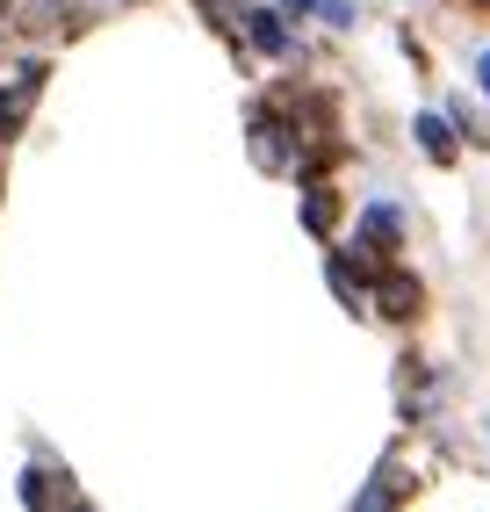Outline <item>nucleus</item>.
Returning <instances> with one entry per match:
<instances>
[{
    "label": "nucleus",
    "instance_id": "obj_1",
    "mask_svg": "<svg viewBox=\"0 0 490 512\" xmlns=\"http://www.w3.org/2000/svg\"><path fill=\"white\" fill-rule=\"evenodd\" d=\"M375 303H382V318H418V282L411 275H382Z\"/></svg>",
    "mask_w": 490,
    "mask_h": 512
},
{
    "label": "nucleus",
    "instance_id": "obj_2",
    "mask_svg": "<svg viewBox=\"0 0 490 512\" xmlns=\"http://www.w3.org/2000/svg\"><path fill=\"white\" fill-rule=\"evenodd\" d=\"M37 87H44V65H29L22 87L0 94V138H15V130H22V109H29V94H37Z\"/></svg>",
    "mask_w": 490,
    "mask_h": 512
},
{
    "label": "nucleus",
    "instance_id": "obj_3",
    "mask_svg": "<svg viewBox=\"0 0 490 512\" xmlns=\"http://www.w3.org/2000/svg\"><path fill=\"white\" fill-rule=\"evenodd\" d=\"M253 159H260V166H282V159H289L282 123H274V116H260V123H253Z\"/></svg>",
    "mask_w": 490,
    "mask_h": 512
},
{
    "label": "nucleus",
    "instance_id": "obj_4",
    "mask_svg": "<svg viewBox=\"0 0 490 512\" xmlns=\"http://www.w3.org/2000/svg\"><path fill=\"white\" fill-rule=\"evenodd\" d=\"M418 145H426V159L447 166V159H454V130H447L440 116H418Z\"/></svg>",
    "mask_w": 490,
    "mask_h": 512
},
{
    "label": "nucleus",
    "instance_id": "obj_5",
    "mask_svg": "<svg viewBox=\"0 0 490 512\" xmlns=\"http://www.w3.org/2000/svg\"><path fill=\"white\" fill-rule=\"evenodd\" d=\"M245 29H253V44H260V51H289V37H282V15L253 8V15H245Z\"/></svg>",
    "mask_w": 490,
    "mask_h": 512
},
{
    "label": "nucleus",
    "instance_id": "obj_6",
    "mask_svg": "<svg viewBox=\"0 0 490 512\" xmlns=\"http://www.w3.org/2000/svg\"><path fill=\"white\" fill-rule=\"evenodd\" d=\"M22 505H29V512H51V505H58V476L29 469V476H22Z\"/></svg>",
    "mask_w": 490,
    "mask_h": 512
},
{
    "label": "nucleus",
    "instance_id": "obj_7",
    "mask_svg": "<svg viewBox=\"0 0 490 512\" xmlns=\"http://www.w3.org/2000/svg\"><path fill=\"white\" fill-rule=\"evenodd\" d=\"M282 15H325V22H354V8H346V0H282Z\"/></svg>",
    "mask_w": 490,
    "mask_h": 512
},
{
    "label": "nucleus",
    "instance_id": "obj_8",
    "mask_svg": "<svg viewBox=\"0 0 490 512\" xmlns=\"http://www.w3.org/2000/svg\"><path fill=\"white\" fill-rule=\"evenodd\" d=\"M332 217H339L332 188H310V202H303V224H310V231H332Z\"/></svg>",
    "mask_w": 490,
    "mask_h": 512
},
{
    "label": "nucleus",
    "instance_id": "obj_9",
    "mask_svg": "<svg viewBox=\"0 0 490 512\" xmlns=\"http://www.w3.org/2000/svg\"><path fill=\"white\" fill-rule=\"evenodd\" d=\"M354 512H397V484H390V476H382V484H368Z\"/></svg>",
    "mask_w": 490,
    "mask_h": 512
},
{
    "label": "nucleus",
    "instance_id": "obj_10",
    "mask_svg": "<svg viewBox=\"0 0 490 512\" xmlns=\"http://www.w3.org/2000/svg\"><path fill=\"white\" fill-rule=\"evenodd\" d=\"M202 15H224L231 22V15H245V0H202Z\"/></svg>",
    "mask_w": 490,
    "mask_h": 512
},
{
    "label": "nucleus",
    "instance_id": "obj_11",
    "mask_svg": "<svg viewBox=\"0 0 490 512\" xmlns=\"http://www.w3.org/2000/svg\"><path fill=\"white\" fill-rule=\"evenodd\" d=\"M483 87H490V58H483Z\"/></svg>",
    "mask_w": 490,
    "mask_h": 512
}]
</instances>
